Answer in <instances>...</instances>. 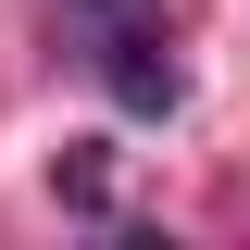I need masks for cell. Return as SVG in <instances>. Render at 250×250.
I'll return each mask as SVG.
<instances>
[{
  "mask_svg": "<svg viewBox=\"0 0 250 250\" xmlns=\"http://www.w3.org/2000/svg\"><path fill=\"white\" fill-rule=\"evenodd\" d=\"M50 188H62V213H88V225H113V150H100V138H75V150L50 163Z\"/></svg>",
  "mask_w": 250,
  "mask_h": 250,
  "instance_id": "cell-2",
  "label": "cell"
},
{
  "mask_svg": "<svg viewBox=\"0 0 250 250\" xmlns=\"http://www.w3.org/2000/svg\"><path fill=\"white\" fill-rule=\"evenodd\" d=\"M125 13H138V0H62V25H75V50H88L100 25H125Z\"/></svg>",
  "mask_w": 250,
  "mask_h": 250,
  "instance_id": "cell-3",
  "label": "cell"
},
{
  "mask_svg": "<svg viewBox=\"0 0 250 250\" xmlns=\"http://www.w3.org/2000/svg\"><path fill=\"white\" fill-rule=\"evenodd\" d=\"M88 75H100V100H113V113H138V125H163V113L188 100V62H175V25H163L150 0H138L125 25H100V38H88Z\"/></svg>",
  "mask_w": 250,
  "mask_h": 250,
  "instance_id": "cell-1",
  "label": "cell"
}]
</instances>
